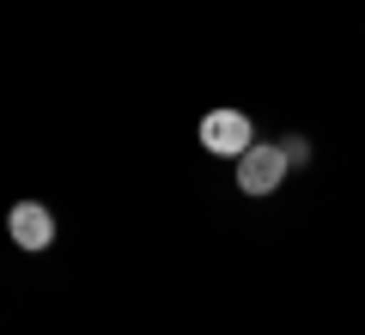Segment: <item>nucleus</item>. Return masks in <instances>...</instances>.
Here are the masks:
<instances>
[{
	"instance_id": "obj_1",
	"label": "nucleus",
	"mask_w": 365,
	"mask_h": 335,
	"mask_svg": "<svg viewBox=\"0 0 365 335\" xmlns=\"http://www.w3.org/2000/svg\"><path fill=\"white\" fill-rule=\"evenodd\" d=\"M232 171H237V189L244 195H274L280 183H287V153H280V141H250L244 153L232 159Z\"/></svg>"
},
{
	"instance_id": "obj_2",
	"label": "nucleus",
	"mask_w": 365,
	"mask_h": 335,
	"mask_svg": "<svg viewBox=\"0 0 365 335\" xmlns=\"http://www.w3.org/2000/svg\"><path fill=\"white\" fill-rule=\"evenodd\" d=\"M195 134H201V146H207L213 159H237L250 141H256V129H250V116H244V110H207Z\"/></svg>"
},
{
	"instance_id": "obj_3",
	"label": "nucleus",
	"mask_w": 365,
	"mask_h": 335,
	"mask_svg": "<svg viewBox=\"0 0 365 335\" xmlns=\"http://www.w3.org/2000/svg\"><path fill=\"white\" fill-rule=\"evenodd\" d=\"M6 238H13L19 250L37 256V250L55 244V214L43 201H13V207H6Z\"/></svg>"
},
{
	"instance_id": "obj_4",
	"label": "nucleus",
	"mask_w": 365,
	"mask_h": 335,
	"mask_svg": "<svg viewBox=\"0 0 365 335\" xmlns=\"http://www.w3.org/2000/svg\"><path fill=\"white\" fill-rule=\"evenodd\" d=\"M280 153H287V165H311V141H304V134H287Z\"/></svg>"
}]
</instances>
